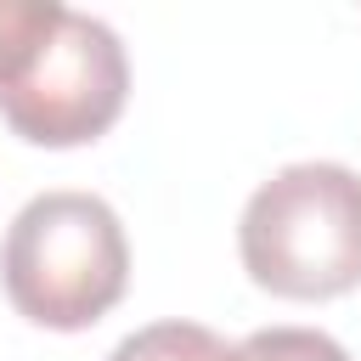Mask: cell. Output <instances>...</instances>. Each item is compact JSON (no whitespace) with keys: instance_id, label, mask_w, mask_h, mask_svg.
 Listing matches in <instances>:
<instances>
[{"instance_id":"cell-3","label":"cell","mask_w":361,"mask_h":361,"mask_svg":"<svg viewBox=\"0 0 361 361\" xmlns=\"http://www.w3.org/2000/svg\"><path fill=\"white\" fill-rule=\"evenodd\" d=\"M130 96V56L102 17L62 11L56 34L39 45L28 73L0 90V118L28 147H85L102 141Z\"/></svg>"},{"instance_id":"cell-2","label":"cell","mask_w":361,"mask_h":361,"mask_svg":"<svg viewBox=\"0 0 361 361\" xmlns=\"http://www.w3.org/2000/svg\"><path fill=\"white\" fill-rule=\"evenodd\" d=\"M254 288L276 299H338L361 288V175L344 164H288L254 186L237 220Z\"/></svg>"},{"instance_id":"cell-1","label":"cell","mask_w":361,"mask_h":361,"mask_svg":"<svg viewBox=\"0 0 361 361\" xmlns=\"http://www.w3.org/2000/svg\"><path fill=\"white\" fill-rule=\"evenodd\" d=\"M0 282L23 322L51 333L96 327L130 288V237L96 192H39L0 243Z\"/></svg>"},{"instance_id":"cell-5","label":"cell","mask_w":361,"mask_h":361,"mask_svg":"<svg viewBox=\"0 0 361 361\" xmlns=\"http://www.w3.org/2000/svg\"><path fill=\"white\" fill-rule=\"evenodd\" d=\"M62 11L68 6H56V0H0V90L28 73L39 45L56 34Z\"/></svg>"},{"instance_id":"cell-6","label":"cell","mask_w":361,"mask_h":361,"mask_svg":"<svg viewBox=\"0 0 361 361\" xmlns=\"http://www.w3.org/2000/svg\"><path fill=\"white\" fill-rule=\"evenodd\" d=\"M237 361H350V350L322 327H259L237 344Z\"/></svg>"},{"instance_id":"cell-4","label":"cell","mask_w":361,"mask_h":361,"mask_svg":"<svg viewBox=\"0 0 361 361\" xmlns=\"http://www.w3.org/2000/svg\"><path fill=\"white\" fill-rule=\"evenodd\" d=\"M107 361H237V344H226L203 322H152L118 338Z\"/></svg>"}]
</instances>
